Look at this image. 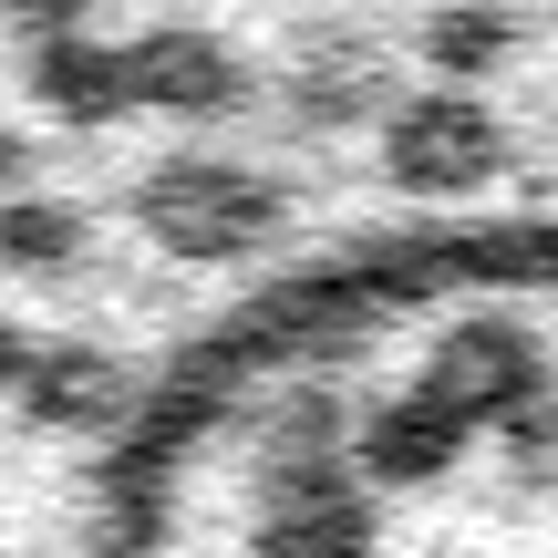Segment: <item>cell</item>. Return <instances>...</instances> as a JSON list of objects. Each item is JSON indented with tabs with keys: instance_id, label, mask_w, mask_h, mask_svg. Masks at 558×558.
<instances>
[{
	"instance_id": "6da1fadb",
	"label": "cell",
	"mask_w": 558,
	"mask_h": 558,
	"mask_svg": "<svg viewBox=\"0 0 558 558\" xmlns=\"http://www.w3.org/2000/svg\"><path fill=\"white\" fill-rule=\"evenodd\" d=\"M124 558H558V248L269 300L156 414Z\"/></svg>"
},
{
	"instance_id": "7a4b0ae2",
	"label": "cell",
	"mask_w": 558,
	"mask_h": 558,
	"mask_svg": "<svg viewBox=\"0 0 558 558\" xmlns=\"http://www.w3.org/2000/svg\"><path fill=\"white\" fill-rule=\"evenodd\" d=\"M393 166L414 186H456V177H476V166H486V124L465 114V104H414L403 135H393Z\"/></svg>"
},
{
	"instance_id": "3957f363",
	"label": "cell",
	"mask_w": 558,
	"mask_h": 558,
	"mask_svg": "<svg viewBox=\"0 0 558 558\" xmlns=\"http://www.w3.org/2000/svg\"><path fill=\"white\" fill-rule=\"evenodd\" d=\"M124 73H135V94L177 104V114H197V104H218L228 83H239V73H228V52H218L207 32H156L135 62H124Z\"/></svg>"
},
{
	"instance_id": "277c9868",
	"label": "cell",
	"mask_w": 558,
	"mask_h": 558,
	"mask_svg": "<svg viewBox=\"0 0 558 558\" xmlns=\"http://www.w3.org/2000/svg\"><path fill=\"white\" fill-rule=\"evenodd\" d=\"M32 83L62 104V114H83V124H94V114H114V104L135 94V73H124L114 52H94V41H52V52L32 62Z\"/></svg>"
},
{
	"instance_id": "8992f818",
	"label": "cell",
	"mask_w": 558,
	"mask_h": 558,
	"mask_svg": "<svg viewBox=\"0 0 558 558\" xmlns=\"http://www.w3.org/2000/svg\"><path fill=\"white\" fill-rule=\"evenodd\" d=\"M0 177H11V145H0Z\"/></svg>"
},
{
	"instance_id": "5b68a950",
	"label": "cell",
	"mask_w": 558,
	"mask_h": 558,
	"mask_svg": "<svg viewBox=\"0 0 558 558\" xmlns=\"http://www.w3.org/2000/svg\"><path fill=\"white\" fill-rule=\"evenodd\" d=\"M497 41H507L497 11H445L435 21V62H456V73H465V62H497Z\"/></svg>"
}]
</instances>
